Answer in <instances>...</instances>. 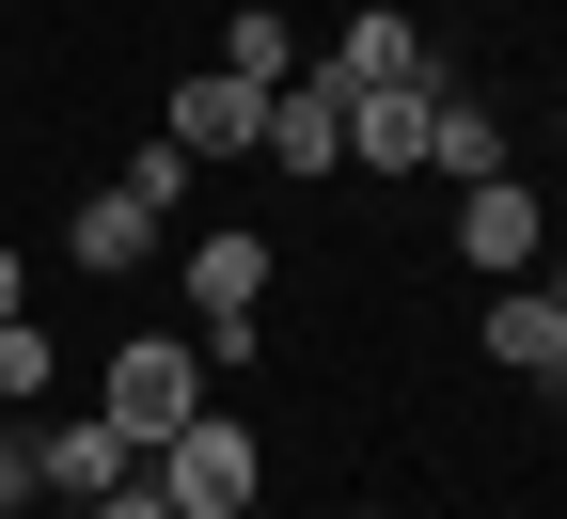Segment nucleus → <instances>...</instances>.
Instances as JSON below:
<instances>
[{
    "label": "nucleus",
    "instance_id": "obj_1",
    "mask_svg": "<svg viewBox=\"0 0 567 519\" xmlns=\"http://www.w3.org/2000/svg\"><path fill=\"white\" fill-rule=\"evenodd\" d=\"M205 394H221V378H205V346H189V331H126V346H111V378H95V425L126 440V457H158L174 425H205Z\"/></svg>",
    "mask_w": 567,
    "mask_h": 519
},
{
    "label": "nucleus",
    "instance_id": "obj_2",
    "mask_svg": "<svg viewBox=\"0 0 567 519\" xmlns=\"http://www.w3.org/2000/svg\"><path fill=\"white\" fill-rule=\"evenodd\" d=\"M268 237L252 220H205V237L174 252V283H189V346H205V378H221V362H252V300H268Z\"/></svg>",
    "mask_w": 567,
    "mask_h": 519
},
{
    "label": "nucleus",
    "instance_id": "obj_3",
    "mask_svg": "<svg viewBox=\"0 0 567 519\" xmlns=\"http://www.w3.org/2000/svg\"><path fill=\"white\" fill-rule=\"evenodd\" d=\"M142 488H158L174 519H252L268 457H252V425H221V409H205V425H174L158 457H142Z\"/></svg>",
    "mask_w": 567,
    "mask_h": 519
},
{
    "label": "nucleus",
    "instance_id": "obj_4",
    "mask_svg": "<svg viewBox=\"0 0 567 519\" xmlns=\"http://www.w3.org/2000/svg\"><path fill=\"white\" fill-rule=\"evenodd\" d=\"M473 346L505 362V378L567 394V300H551V283H488V315H473Z\"/></svg>",
    "mask_w": 567,
    "mask_h": 519
},
{
    "label": "nucleus",
    "instance_id": "obj_5",
    "mask_svg": "<svg viewBox=\"0 0 567 519\" xmlns=\"http://www.w3.org/2000/svg\"><path fill=\"white\" fill-rule=\"evenodd\" d=\"M142 252H174V220L142 205L126 174H111V189H80V220H63V268H95V283H126Z\"/></svg>",
    "mask_w": 567,
    "mask_h": 519
},
{
    "label": "nucleus",
    "instance_id": "obj_6",
    "mask_svg": "<svg viewBox=\"0 0 567 519\" xmlns=\"http://www.w3.org/2000/svg\"><path fill=\"white\" fill-rule=\"evenodd\" d=\"M252 158H268V174H347V95L316 80V63H300V80L268 95V126H252Z\"/></svg>",
    "mask_w": 567,
    "mask_h": 519
},
{
    "label": "nucleus",
    "instance_id": "obj_7",
    "mask_svg": "<svg viewBox=\"0 0 567 519\" xmlns=\"http://www.w3.org/2000/svg\"><path fill=\"white\" fill-rule=\"evenodd\" d=\"M551 252V220H536V189L520 174H488V189H457V268H488V283H520Z\"/></svg>",
    "mask_w": 567,
    "mask_h": 519
},
{
    "label": "nucleus",
    "instance_id": "obj_8",
    "mask_svg": "<svg viewBox=\"0 0 567 519\" xmlns=\"http://www.w3.org/2000/svg\"><path fill=\"white\" fill-rule=\"evenodd\" d=\"M252 126H268V95L221 80V63H205V80H174V111H158V142H174L189 174H205V158H252Z\"/></svg>",
    "mask_w": 567,
    "mask_h": 519
},
{
    "label": "nucleus",
    "instance_id": "obj_9",
    "mask_svg": "<svg viewBox=\"0 0 567 519\" xmlns=\"http://www.w3.org/2000/svg\"><path fill=\"white\" fill-rule=\"evenodd\" d=\"M316 80H331V95H425L442 63H425V32H410V17H347Z\"/></svg>",
    "mask_w": 567,
    "mask_h": 519
},
{
    "label": "nucleus",
    "instance_id": "obj_10",
    "mask_svg": "<svg viewBox=\"0 0 567 519\" xmlns=\"http://www.w3.org/2000/svg\"><path fill=\"white\" fill-rule=\"evenodd\" d=\"M505 158H520V142H505V111H488L473 80H442V95H425V174H457V189H488Z\"/></svg>",
    "mask_w": 567,
    "mask_h": 519
},
{
    "label": "nucleus",
    "instance_id": "obj_11",
    "mask_svg": "<svg viewBox=\"0 0 567 519\" xmlns=\"http://www.w3.org/2000/svg\"><path fill=\"white\" fill-rule=\"evenodd\" d=\"M126 473H142V457H126L95 409H80V425H32V488H63V504H111Z\"/></svg>",
    "mask_w": 567,
    "mask_h": 519
},
{
    "label": "nucleus",
    "instance_id": "obj_12",
    "mask_svg": "<svg viewBox=\"0 0 567 519\" xmlns=\"http://www.w3.org/2000/svg\"><path fill=\"white\" fill-rule=\"evenodd\" d=\"M442 95V80H425ZM425 95H347V158L363 174H425Z\"/></svg>",
    "mask_w": 567,
    "mask_h": 519
},
{
    "label": "nucleus",
    "instance_id": "obj_13",
    "mask_svg": "<svg viewBox=\"0 0 567 519\" xmlns=\"http://www.w3.org/2000/svg\"><path fill=\"white\" fill-rule=\"evenodd\" d=\"M221 80L284 95V80H300V32H284V17H221Z\"/></svg>",
    "mask_w": 567,
    "mask_h": 519
},
{
    "label": "nucleus",
    "instance_id": "obj_14",
    "mask_svg": "<svg viewBox=\"0 0 567 519\" xmlns=\"http://www.w3.org/2000/svg\"><path fill=\"white\" fill-rule=\"evenodd\" d=\"M48 378H63V346H48L32 315H0V409H17V394H48Z\"/></svg>",
    "mask_w": 567,
    "mask_h": 519
},
{
    "label": "nucleus",
    "instance_id": "obj_15",
    "mask_svg": "<svg viewBox=\"0 0 567 519\" xmlns=\"http://www.w3.org/2000/svg\"><path fill=\"white\" fill-rule=\"evenodd\" d=\"M126 189L158 205V220H189V158H174V142H126Z\"/></svg>",
    "mask_w": 567,
    "mask_h": 519
},
{
    "label": "nucleus",
    "instance_id": "obj_16",
    "mask_svg": "<svg viewBox=\"0 0 567 519\" xmlns=\"http://www.w3.org/2000/svg\"><path fill=\"white\" fill-rule=\"evenodd\" d=\"M32 504V425H0V519Z\"/></svg>",
    "mask_w": 567,
    "mask_h": 519
},
{
    "label": "nucleus",
    "instance_id": "obj_17",
    "mask_svg": "<svg viewBox=\"0 0 567 519\" xmlns=\"http://www.w3.org/2000/svg\"><path fill=\"white\" fill-rule=\"evenodd\" d=\"M80 519H174V504H158V488H142V473H126V488H111V504H80Z\"/></svg>",
    "mask_w": 567,
    "mask_h": 519
}]
</instances>
